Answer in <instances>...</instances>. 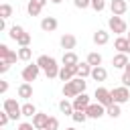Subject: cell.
<instances>
[{
    "instance_id": "40",
    "label": "cell",
    "mask_w": 130,
    "mask_h": 130,
    "mask_svg": "<svg viewBox=\"0 0 130 130\" xmlns=\"http://www.w3.org/2000/svg\"><path fill=\"white\" fill-rule=\"evenodd\" d=\"M6 91H8V81L2 79V81H0V93H6Z\"/></svg>"
},
{
    "instance_id": "10",
    "label": "cell",
    "mask_w": 130,
    "mask_h": 130,
    "mask_svg": "<svg viewBox=\"0 0 130 130\" xmlns=\"http://www.w3.org/2000/svg\"><path fill=\"white\" fill-rule=\"evenodd\" d=\"M110 10H112V14L122 16V14H126L128 4H126V0H112V2H110Z\"/></svg>"
},
{
    "instance_id": "21",
    "label": "cell",
    "mask_w": 130,
    "mask_h": 130,
    "mask_svg": "<svg viewBox=\"0 0 130 130\" xmlns=\"http://www.w3.org/2000/svg\"><path fill=\"white\" fill-rule=\"evenodd\" d=\"M106 77H108V71H106L102 65H98V67L91 69V79H95V81H106Z\"/></svg>"
},
{
    "instance_id": "2",
    "label": "cell",
    "mask_w": 130,
    "mask_h": 130,
    "mask_svg": "<svg viewBox=\"0 0 130 130\" xmlns=\"http://www.w3.org/2000/svg\"><path fill=\"white\" fill-rule=\"evenodd\" d=\"M2 110H6L10 114V120H18L22 116V106L14 100V98H6L4 104H2Z\"/></svg>"
},
{
    "instance_id": "37",
    "label": "cell",
    "mask_w": 130,
    "mask_h": 130,
    "mask_svg": "<svg viewBox=\"0 0 130 130\" xmlns=\"http://www.w3.org/2000/svg\"><path fill=\"white\" fill-rule=\"evenodd\" d=\"M18 130H37L32 122H20L18 124Z\"/></svg>"
},
{
    "instance_id": "13",
    "label": "cell",
    "mask_w": 130,
    "mask_h": 130,
    "mask_svg": "<svg viewBox=\"0 0 130 130\" xmlns=\"http://www.w3.org/2000/svg\"><path fill=\"white\" fill-rule=\"evenodd\" d=\"M47 122H49V114H43V112H37L32 116V124L37 130H45L47 128Z\"/></svg>"
},
{
    "instance_id": "33",
    "label": "cell",
    "mask_w": 130,
    "mask_h": 130,
    "mask_svg": "<svg viewBox=\"0 0 130 130\" xmlns=\"http://www.w3.org/2000/svg\"><path fill=\"white\" fill-rule=\"evenodd\" d=\"M47 130H59V120L55 116H49V122H47Z\"/></svg>"
},
{
    "instance_id": "39",
    "label": "cell",
    "mask_w": 130,
    "mask_h": 130,
    "mask_svg": "<svg viewBox=\"0 0 130 130\" xmlns=\"http://www.w3.org/2000/svg\"><path fill=\"white\" fill-rule=\"evenodd\" d=\"M10 69V63L8 61H0V73H6Z\"/></svg>"
},
{
    "instance_id": "41",
    "label": "cell",
    "mask_w": 130,
    "mask_h": 130,
    "mask_svg": "<svg viewBox=\"0 0 130 130\" xmlns=\"http://www.w3.org/2000/svg\"><path fill=\"white\" fill-rule=\"evenodd\" d=\"M35 2H39V4H41V6H45V4H47V2H49V0H35Z\"/></svg>"
},
{
    "instance_id": "20",
    "label": "cell",
    "mask_w": 130,
    "mask_h": 130,
    "mask_svg": "<svg viewBox=\"0 0 130 130\" xmlns=\"http://www.w3.org/2000/svg\"><path fill=\"white\" fill-rule=\"evenodd\" d=\"M61 63H63V65H77L79 59H77V55H75L73 51H65L63 57H61Z\"/></svg>"
},
{
    "instance_id": "34",
    "label": "cell",
    "mask_w": 130,
    "mask_h": 130,
    "mask_svg": "<svg viewBox=\"0 0 130 130\" xmlns=\"http://www.w3.org/2000/svg\"><path fill=\"white\" fill-rule=\"evenodd\" d=\"M91 8H93L95 12H102V10L106 8V0H91Z\"/></svg>"
},
{
    "instance_id": "35",
    "label": "cell",
    "mask_w": 130,
    "mask_h": 130,
    "mask_svg": "<svg viewBox=\"0 0 130 130\" xmlns=\"http://www.w3.org/2000/svg\"><path fill=\"white\" fill-rule=\"evenodd\" d=\"M73 4H75V8H81V10H85L87 6H91V0H73Z\"/></svg>"
},
{
    "instance_id": "18",
    "label": "cell",
    "mask_w": 130,
    "mask_h": 130,
    "mask_svg": "<svg viewBox=\"0 0 130 130\" xmlns=\"http://www.w3.org/2000/svg\"><path fill=\"white\" fill-rule=\"evenodd\" d=\"M128 61H130V59H128V55H126V53H118V55H114V59H112V65H114L116 69H124Z\"/></svg>"
},
{
    "instance_id": "32",
    "label": "cell",
    "mask_w": 130,
    "mask_h": 130,
    "mask_svg": "<svg viewBox=\"0 0 130 130\" xmlns=\"http://www.w3.org/2000/svg\"><path fill=\"white\" fill-rule=\"evenodd\" d=\"M16 43H18L20 47H28V45H30V32H26V30H24V32L16 39Z\"/></svg>"
},
{
    "instance_id": "17",
    "label": "cell",
    "mask_w": 130,
    "mask_h": 130,
    "mask_svg": "<svg viewBox=\"0 0 130 130\" xmlns=\"http://www.w3.org/2000/svg\"><path fill=\"white\" fill-rule=\"evenodd\" d=\"M75 45H77V39H75L73 35H63V37H61V47H63L65 51L75 49Z\"/></svg>"
},
{
    "instance_id": "30",
    "label": "cell",
    "mask_w": 130,
    "mask_h": 130,
    "mask_svg": "<svg viewBox=\"0 0 130 130\" xmlns=\"http://www.w3.org/2000/svg\"><path fill=\"white\" fill-rule=\"evenodd\" d=\"M37 114V108L30 104V102H26V104H22V116H26V118H32Z\"/></svg>"
},
{
    "instance_id": "4",
    "label": "cell",
    "mask_w": 130,
    "mask_h": 130,
    "mask_svg": "<svg viewBox=\"0 0 130 130\" xmlns=\"http://www.w3.org/2000/svg\"><path fill=\"white\" fill-rule=\"evenodd\" d=\"M93 98L102 104V106H110V104H114V98H112V89H106V87H95V93H93Z\"/></svg>"
},
{
    "instance_id": "42",
    "label": "cell",
    "mask_w": 130,
    "mask_h": 130,
    "mask_svg": "<svg viewBox=\"0 0 130 130\" xmlns=\"http://www.w3.org/2000/svg\"><path fill=\"white\" fill-rule=\"evenodd\" d=\"M124 71H128V73H130V61L126 63V67H124Z\"/></svg>"
},
{
    "instance_id": "29",
    "label": "cell",
    "mask_w": 130,
    "mask_h": 130,
    "mask_svg": "<svg viewBox=\"0 0 130 130\" xmlns=\"http://www.w3.org/2000/svg\"><path fill=\"white\" fill-rule=\"evenodd\" d=\"M87 63H89L91 67L102 65V55H100V53H95V51H93V53H89V55H87Z\"/></svg>"
},
{
    "instance_id": "8",
    "label": "cell",
    "mask_w": 130,
    "mask_h": 130,
    "mask_svg": "<svg viewBox=\"0 0 130 130\" xmlns=\"http://www.w3.org/2000/svg\"><path fill=\"white\" fill-rule=\"evenodd\" d=\"M85 112H87V118L100 120L102 116H106V106H102L100 102H95V104H89V106L85 108Z\"/></svg>"
},
{
    "instance_id": "5",
    "label": "cell",
    "mask_w": 130,
    "mask_h": 130,
    "mask_svg": "<svg viewBox=\"0 0 130 130\" xmlns=\"http://www.w3.org/2000/svg\"><path fill=\"white\" fill-rule=\"evenodd\" d=\"M39 73H41L39 63H28V65L22 69V73H20V75H22V79H24V81H28V83H30V81H35V79L39 77Z\"/></svg>"
},
{
    "instance_id": "11",
    "label": "cell",
    "mask_w": 130,
    "mask_h": 130,
    "mask_svg": "<svg viewBox=\"0 0 130 130\" xmlns=\"http://www.w3.org/2000/svg\"><path fill=\"white\" fill-rule=\"evenodd\" d=\"M57 26H59V22H57L55 16H45V18L41 20V28H43L45 32H53V30H57Z\"/></svg>"
},
{
    "instance_id": "9",
    "label": "cell",
    "mask_w": 130,
    "mask_h": 130,
    "mask_svg": "<svg viewBox=\"0 0 130 130\" xmlns=\"http://www.w3.org/2000/svg\"><path fill=\"white\" fill-rule=\"evenodd\" d=\"M16 59H18L16 51L8 49V45H0V61H8L12 65V63H16Z\"/></svg>"
},
{
    "instance_id": "26",
    "label": "cell",
    "mask_w": 130,
    "mask_h": 130,
    "mask_svg": "<svg viewBox=\"0 0 130 130\" xmlns=\"http://www.w3.org/2000/svg\"><path fill=\"white\" fill-rule=\"evenodd\" d=\"M22 32H24V28H22L20 24H14V26H10V28H8V37H10L12 41H16Z\"/></svg>"
},
{
    "instance_id": "6",
    "label": "cell",
    "mask_w": 130,
    "mask_h": 130,
    "mask_svg": "<svg viewBox=\"0 0 130 130\" xmlns=\"http://www.w3.org/2000/svg\"><path fill=\"white\" fill-rule=\"evenodd\" d=\"M77 71H79V63H77V65H61V69H59V79H61V81H71V79L77 75Z\"/></svg>"
},
{
    "instance_id": "45",
    "label": "cell",
    "mask_w": 130,
    "mask_h": 130,
    "mask_svg": "<svg viewBox=\"0 0 130 130\" xmlns=\"http://www.w3.org/2000/svg\"><path fill=\"white\" fill-rule=\"evenodd\" d=\"M128 41H130V32H128Z\"/></svg>"
},
{
    "instance_id": "14",
    "label": "cell",
    "mask_w": 130,
    "mask_h": 130,
    "mask_svg": "<svg viewBox=\"0 0 130 130\" xmlns=\"http://www.w3.org/2000/svg\"><path fill=\"white\" fill-rule=\"evenodd\" d=\"M108 41H110V32H108V30L98 28V30L93 32V43H95V45H108Z\"/></svg>"
},
{
    "instance_id": "3",
    "label": "cell",
    "mask_w": 130,
    "mask_h": 130,
    "mask_svg": "<svg viewBox=\"0 0 130 130\" xmlns=\"http://www.w3.org/2000/svg\"><path fill=\"white\" fill-rule=\"evenodd\" d=\"M108 26H110V30H112L114 35H124V32L128 30V26H126L124 18H122V16H116V14H112V16H110Z\"/></svg>"
},
{
    "instance_id": "31",
    "label": "cell",
    "mask_w": 130,
    "mask_h": 130,
    "mask_svg": "<svg viewBox=\"0 0 130 130\" xmlns=\"http://www.w3.org/2000/svg\"><path fill=\"white\" fill-rule=\"evenodd\" d=\"M71 118H73V122H77V124H83V122L87 120V112H85V110H75Z\"/></svg>"
},
{
    "instance_id": "43",
    "label": "cell",
    "mask_w": 130,
    "mask_h": 130,
    "mask_svg": "<svg viewBox=\"0 0 130 130\" xmlns=\"http://www.w3.org/2000/svg\"><path fill=\"white\" fill-rule=\"evenodd\" d=\"M51 2H53V4H61L63 0H51Z\"/></svg>"
},
{
    "instance_id": "38",
    "label": "cell",
    "mask_w": 130,
    "mask_h": 130,
    "mask_svg": "<svg viewBox=\"0 0 130 130\" xmlns=\"http://www.w3.org/2000/svg\"><path fill=\"white\" fill-rule=\"evenodd\" d=\"M122 85L130 87V73H128V71H124V73H122Z\"/></svg>"
},
{
    "instance_id": "7",
    "label": "cell",
    "mask_w": 130,
    "mask_h": 130,
    "mask_svg": "<svg viewBox=\"0 0 130 130\" xmlns=\"http://www.w3.org/2000/svg\"><path fill=\"white\" fill-rule=\"evenodd\" d=\"M112 98H114V102L116 104H126L128 100H130V91H128V87L126 85H120V87H114L112 89Z\"/></svg>"
},
{
    "instance_id": "44",
    "label": "cell",
    "mask_w": 130,
    "mask_h": 130,
    "mask_svg": "<svg viewBox=\"0 0 130 130\" xmlns=\"http://www.w3.org/2000/svg\"><path fill=\"white\" fill-rule=\"evenodd\" d=\"M65 130H75V128H73V126H69V128H65Z\"/></svg>"
},
{
    "instance_id": "27",
    "label": "cell",
    "mask_w": 130,
    "mask_h": 130,
    "mask_svg": "<svg viewBox=\"0 0 130 130\" xmlns=\"http://www.w3.org/2000/svg\"><path fill=\"white\" fill-rule=\"evenodd\" d=\"M12 16V6L8 2H2L0 4V18H10Z\"/></svg>"
},
{
    "instance_id": "46",
    "label": "cell",
    "mask_w": 130,
    "mask_h": 130,
    "mask_svg": "<svg viewBox=\"0 0 130 130\" xmlns=\"http://www.w3.org/2000/svg\"><path fill=\"white\" fill-rule=\"evenodd\" d=\"M45 130H47V128H45Z\"/></svg>"
},
{
    "instance_id": "22",
    "label": "cell",
    "mask_w": 130,
    "mask_h": 130,
    "mask_svg": "<svg viewBox=\"0 0 130 130\" xmlns=\"http://www.w3.org/2000/svg\"><path fill=\"white\" fill-rule=\"evenodd\" d=\"M41 10H43V6H41L39 2L28 0V4H26V12H28V16H39V14H41Z\"/></svg>"
},
{
    "instance_id": "1",
    "label": "cell",
    "mask_w": 130,
    "mask_h": 130,
    "mask_svg": "<svg viewBox=\"0 0 130 130\" xmlns=\"http://www.w3.org/2000/svg\"><path fill=\"white\" fill-rule=\"evenodd\" d=\"M85 87H87V81H85L83 77H77V75H75L71 81H65V83H63V95H65V98H75V95L83 93Z\"/></svg>"
},
{
    "instance_id": "28",
    "label": "cell",
    "mask_w": 130,
    "mask_h": 130,
    "mask_svg": "<svg viewBox=\"0 0 130 130\" xmlns=\"http://www.w3.org/2000/svg\"><path fill=\"white\" fill-rule=\"evenodd\" d=\"M30 57H32V49L30 47H20L18 49V59L20 61H28Z\"/></svg>"
},
{
    "instance_id": "36",
    "label": "cell",
    "mask_w": 130,
    "mask_h": 130,
    "mask_svg": "<svg viewBox=\"0 0 130 130\" xmlns=\"http://www.w3.org/2000/svg\"><path fill=\"white\" fill-rule=\"evenodd\" d=\"M8 120H10V114H8L6 110H2V114H0V126H6Z\"/></svg>"
},
{
    "instance_id": "15",
    "label": "cell",
    "mask_w": 130,
    "mask_h": 130,
    "mask_svg": "<svg viewBox=\"0 0 130 130\" xmlns=\"http://www.w3.org/2000/svg\"><path fill=\"white\" fill-rule=\"evenodd\" d=\"M128 45H130L128 37H122V35L114 41V49H116L118 53H126V55H128Z\"/></svg>"
},
{
    "instance_id": "23",
    "label": "cell",
    "mask_w": 130,
    "mask_h": 130,
    "mask_svg": "<svg viewBox=\"0 0 130 130\" xmlns=\"http://www.w3.org/2000/svg\"><path fill=\"white\" fill-rule=\"evenodd\" d=\"M59 69H61V67L57 65V59H55V61L45 69V75H47L49 79H55V77H59Z\"/></svg>"
},
{
    "instance_id": "12",
    "label": "cell",
    "mask_w": 130,
    "mask_h": 130,
    "mask_svg": "<svg viewBox=\"0 0 130 130\" xmlns=\"http://www.w3.org/2000/svg\"><path fill=\"white\" fill-rule=\"evenodd\" d=\"M89 104H91V102H89V95H87L85 91L73 98V108H75V110H85Z\"/></svg>"
},
{
    "instance_id": "16",
    "label": "cell",
    "mask_w": 130,
    "mask_h": 130,
    "mask_svg": "<svg viewBox=\"0 0 130 130\" xmlns=\"http://www.w3.org/2000/svg\"><path fill=\"white\" fill-rule=\"evenodd\" d=\"M18 98H22V100H30L32 98V85L28 81H24V83L18 85Z\"/></svg>"
},
{
    "instance_id": "25",
    "label": "cell",
    "mask_w": 130,
    "mask_h": 130,
    "mask_svg": "<svg viewBox=\"0 0 130 130\" xmlns=\"http://www.w3.org/2000/svg\"><path fill=\"white\" fill-rule=\"evenodd\" d=\"M91 69H93V67H91L87 61H85V63H79V71H77V77H83V79H85V77H91Z\"/></svg>"
},
{
    "instance_id": "24",
    "label": "cell",
    "mask_w": 130,
    "mask_h": 130,
    "mask_svg": "<svg viewBox=\"0 0 130 130\" xmlns=\"http://www.w3.org/2000/svg\"><path fill=\"white\" fill-rule=\"evenodd\" d=\"M106 114H108L110 118H114V120H116V118H120V114H122L120 104H116V102H114V104H110V106L106 108Z\"/></svg>"
},
{
    "instance_id": "19",
    "label": "cell",
    "mask_w": 130,
    "mask_h": 130,
    "mask_svg": "<svg viewBox=\"0 0 130 130\" xmlns=\"http://www.w3.org/2000/svg\"><path fill=\"white\" fill-rule=\"evenodd\" d=\"M59 110H61V114H65V116H73V112H75V108H73V102H69L67 98L59 102Z\"/></svg>"
}]
</instances>
